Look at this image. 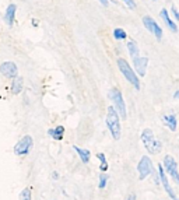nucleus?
Segmentation results:
<instances>
[{
  "label": "nucleus",
  "instance_id": "14",
  "mask_svg": "<svg viewBox=\"0 0 179 200\" xmlns=\"http://www.w3.org/2000/svg\"><path fill=\"white\" fill-rule=\"evenodd\" d=\"M23 85H24V80L23 77H14L13 81H11V92H13L14 95L20 94L21 91H23Z\"/></svg>",
  "mask_w": 179,
  "mask_h": 200
},
{
  "label": "nucleus",
  "instance_id": "6",
  "mask_svg": "<svg viewBox=\"0 0 179 200\" xmlns=\"http://www.w3.org/2000/svg\"><path fill=\"white\" fill-rule=\"evenodd\" d=\"M163 167L164 169L168 172V175L175 180L176 183H179V171H178V164H176V161L174 160L171 155H166L164 158V162H163Z\"/></svg>",
  "mask_w": 179,
  "mask_h": 200
},
{
  "label": "nucleus",
  "instance_id": "18",
  "mask_svg": "<svg viewBox=\"0 0 179 200\" xmlns=\"http://www.w3.org/2000/svg\"><path fill=\"white\" fill-rule=\"evenodd\" d=\"M164 122H165L166 126L172 131L176 130V125H178V123H176V116L174 115V113L172 115H168V116H164Z\"/></svg>",
  "mask_w": 179,
  "mask_h": 200
},
{
  "label": "nucleus",
  "instance_id": "9",
  "mask_svg": "<svg viewBox=\"0 0 179 200\" xmlns=\"http://www.w3.org/2000/svg\"><path fill=\"white\" fill-rule=\"evenodd\" d=\"M158 174H159V179H161V183H163V186H164V189H165V192L168 193V196L171 197L172 200H179L178 197H176L175 192L172 190V187H171V185H169L168 178H166V174H165V169H164L163 165H159V167H158Z\"/></svg>",
  "mask_w": 179,
  "mask_h": 200
},
{
  "label": "nucleus",
  "instance_id": "24",
  "mask_svg": "<svg viewBox=\"0 0 179 200\" xmlns=\"http://www.w3.org/2000/svg\"><path fill=\"white\" fill-rule=\"evenodd\" d=\"M171 10H172V14H174V17H175L176 20L179 21V11L176 10V7H175V6H172V9H171Z\"/></svg>",
  "mask_w": 179,
  "mask_h": 200
},
{
  "label": "nucleus",
  "instance_id": "10",
  "mask_svg": "<svg viewBox=\"0 0 179 200\" xmlns=\"http://www.w3.org/2000/svg\"><path fill=\"white\" fill-rule=\"evenodd\" d=\"M0 73L7 77V79H14L18 74V69H17L16 63L13 62H4L0 65Z\"/></svg>",
  "mask_w": 179,
  "mask_h": 200
},
{
  "label": "nucleus",
  "instance_id": "25",
  "mask_svg": "<svg viewBox=\"0 0 179 200\" xmlns=\"http://www.w3.org/2000/svg\"><path fill=\"white\" fill-rule=\"evenodd\" d=\"M100 2H101V4H102V6H108V4H109V0H100Z\"/></svg>",
  "mask_w": 179,
  "mask_h": 200
},
{
  "label": "nucleus",
  "instance_id": "20",
  "mask_svg": "<svg viewBox=\"0 0 179 200\" xmlns=\"http://www.w3.org/2000/svg\"><path fill=\"white\" fill-rule=\"evenodd\" d=\"M97 157L100 158V161H101V171H104V172H105V171L108 169V162H106V160H105V155H104L102 153H98V154H97Z\"/></svg>",
  "mask_w": 179,
  "mask_h": 200
},
{
  "label": "nucleus",
  "instance_id": "2",
  "mask_svg": "<svg viewBox=\"0 0 179 200\" xmlns=\"http://www.w3.org/2000/svg\"><path fill=\"white\" fill-rule=\"evenodd\" d=\"M141 141H143V144H144V147L147 148V151L151 153V154H158L159 151H161V148H163L161 147V143L158 140H155L151 129H144L141 131Z\"/></svg>",
  "mask_w": 179,
  "mask_h": 200
},
{
  "label": "nucleus",
  "instance_id": "22",
  "mask_svg": "<svg viewBox=\"0 0 179 200\" xmlns=\"http://www.w3.org/2000/svg\"><path fill=\"white\" fill-rule=\"evenodd\" d=\"M106 180H108V176H106V175H102V176L100 178V185H98L100 189H104V187L106 186Z\"/></svg>",
  "mask_w": 179,
  "mask_h": 200
},
{
  "label": "nucleus",
  "instance_id": "12",
  "mask_svg": "<svg viewBox=\"0 0 179 200\" xmlns=\"http://www.w3.org/2000/svg\"><path fill=\"white\" fill-rule=\"evenodd\" d=\"M16 10L17 7L16 4H9L7 6V10L6 13H4V23L7 24V25H13L14 24V18H16Z\"/></svg>",
  "mask_w": 179,
  "mask_h": 200
},
{
  "label": "nucleus",
  "instance_id": "26",
  "mask_svg": "<svg viewBox=\"0 0 179 200\" xmlns=\"http://www.w3.org/2000/svg\"><path fill=\"white\" fill-rule=\"evenodd\" d=\"M127 200H136V194H130V196L129 197H127Z\"/></svg>",
  "mask_w": 179,
  "mask_h": 200
},
{
  "label": "nucleus",
  "instance_id": "8",
  "mask_svg": "<svg viewBox=\"0 0 179 200\" xmlns=\"http://www.w3.org/2000/svg\"><path fill=\"white\" fill-rule=\"evenodd\" d=\"M143 24H144V27H146L147 30L153 34V35L155 36L158 41L163 38V30H161V27H159L158 24H157L155 21L151 18V17H148V16L144 17V18H143Z\"/></svg>",
  "mask_w": 179,
  "mask_h": 200
},
{
  "label": "nucleus",
  "instance_id": "7",
  "mask_svg": "<svg viewBox=\"0 0 179 200\" xmlns=\"http://www.w3.org/2000/svg\"><path fill=\"white\" fill-rule=\"evenodd\" d=\"M137 171H139V178L141 180L146 179L148 175H151V174H153V171H154L151 160H150L148 157H146V155H144V157L140 160L139 165H137Z\"/></svg>",
  "mask_w": 179,
  "mask_h": 200
},
{
  "label": "nucleus",
  "instance_id": "17",
  "mask_svg": "<svg viewBox=\"0 0 179 200\" xmlns=\"http://www.w3.org/2000/svg\"><path fill=\"white\" fill-rule=\"evenodd\" d=\"M127 50H129V55L133 60L139 57V48H137V43L134 41H129L127 42Z\"/></svg>",
  "mask_w": 179,
  "mask_h": 200
},
{
  "label": "nucleus",
  "instance_id": "23",
  "mask_svg": "<svg viewBox=\"0 0 179 200\" xmlns=\"http://www.w3.org/2000/svg\"><path fill=\"white\" fill-rule=\"evenodd\" d=\"M123 2H125V3L129 6V9H134V7H136V4H134V2H133V0H123Z\"/></svg>",
  "mask_w": 179,
  "mask_h": 200
},
{
  "label": "nucleus",
  "instance_id": "15",
  "mask_svg": "<svg viewBox=\"0 0 179 200\" xmlns=\"http://www.w3.org/2000/svg\"><path fill=\"white\" fill-rule=\"evenodd\" d=\"M48 135L52 139H55V140H62L63 135H64V128L63 126H57L56 129H49V130H48Z\"/></svg>",
  "mask_w": 179,
  "mask_h": 200
},
{
  "label": "nucleus",
  "instance_id": "28",
  "mask_svg": "<svg viewBox=\"0 0 179 200\" xmlns=\"http://www.w3.org/2000/svg\"><path fill=\"white\" fill-rule=\"evenodd\" d=\"M57 176H59V175H57L56 172H53V174H52V178H53V179H57Z\"/></svg>",
  "mask_w": 179,
  "mask_h": 200
},
{
  "label": "nucleus",
  "instance_id": "3",
  "mask_svg": "<svg viewBox=\"0 0 179 200\" xmlns=\"http://www.w3.org/2000/svg\"><path fill=\"white\" fill-rule=\"evenodd\" d=\"M118 67H119V70L123 73V76L126 77V80L130 83L132 85H134V88L136 90H140V80L139 77H137L136 72L130 67V65L126 62L125 59H118Z\"/></svg>",
  "mask_w": 179,
  "mask_h": 200
},
{
  "label": "nucleus",
  "instance_id": "21",
  "mask_svg": "<svg viewBox=\"0 0 179 200\" xmlns=\"http://www.w3.org/2000/svg\"><path fill=\"white\" fill-rule=\"evenodd\" d=\"M20 200H31V189L30 187H25L20 193Z\"/></svg>",
  "mask_w": 179,
  "mask_h": 200
},
{
  "label": "nucleus",
  "instance_id": "4",
  "mask_svg": "<svg viewBox=\"0 0 179 200\" xmlns=\"http://www.w3.org/2000/svg\"><path fill=\"white\" fill-rule=\"evenodd\" d=\"M109 97L112 99V102L115 104V109L118 111L120 118L126 119V105H125V101H123V97H122V92L119 91L118 88H112L109 92Z\"/></svg>",
  "mask_w": 179,
  "mask_h": 200
},
{
  "label": "nucleus",
  "instance_id": "19",
  "mask_svg": "<svg viewBox=\"0 0 179 200\" xmlns=\"http://www.w3.org/2000/svg\"><path fill=\"white\" fill-rule=\"evenodd\" d=\"M126 36H127L126 31L123 30V28H115V30H113V38H115V39L120 41V39H125Z\"/></svg>",
  "mask_w": 179,
  "mask_h": 200
},
{
  "label": "nucleus",
  "instance_id": "13",
  "mask_svg": "<svg viewBox=\"0 0 179 200\" xmlns=\"http://www.w3.org/2000/svg\"><path fill=\"white\" fill-rule=\"evenodd\" d=\"M159 16H161L163 21L166 24V27H168V28L172 31V32H176V31H178V27H176V24L174 23L172 20H171V17H169L168 10H166V9H163V10H161V13H159Z\"/></svg>",
  "mask_w": 179,
  "mask_h": 200
},
{
  "label": "nucleus",
  "instance_id": "1",
  "mask_svg": "<svg viewBox=\"0 0 179 200\" xmlns=\"http://www.w3.org/2000/svg\"><path fill=\"white\" fill-rule=\"evenodd\" d=\"M106 126L109 129L111 135L115 140L120 139V120H119V113L116 112L113 106L108 108V113H106Z\"/></svg>",
  "mask_w": 179,
  "mask_h": 200
},
{
  "label": "nucleus",
  "instance_id": "27",
  "mask_svg": "<svg viewBox=\"0 0 179 200\" xmlns=\"http://www.w3.org/2000/svg\"><path fill=\"white\" fill-rule=\"evenodd\" d=\"M174 98H175V99H178V98H179V91H176L175 94H174Z\"/></svg>",
  "mask_w": 179,
  "mask_h": 200
},
{
  "label": "nucleus",
  "instance_id": "5",
  "mask_svg": "<svg viewBox=\"0 0 179 200\" xmlns=\"http://www.w3.org/2000/svg\"><path fill=\"white\" fill-rule=\"evenodd\" d=\"M34 146V140L31 136H24L16 146H14V153L16 155H20V157H25V155L30 154L31 148Z\"/></svg>",
  "mask_w": 179,
  "mask_h": 200
},
{
  "label": "nucleus",
  "instance_id": "11",
  "mask_svg": "<svg viewBox=\"0 0 179 200\" xmlns=\"http://www.w3.org/2000/svg\"><path fill=\"white\" fill-rule=\"evenodd\" d=\"M133 65H134V72L140 76V77H144L146 76V69H147V65H148V57H136L133 60Z\"/></svg>",
  "mask_w": 179,
  "mask_h": 200
},
{
  "label": "nucleus",
  "instance_id": "16",
  "mask_svg": "<svg viewBox=\"0 0 179 200\" xmlns=\"http://www.w3.org/2000/svg\"><path fill=\"white\" fill-rule=\"evenodd\" d=\"M73 148H74V151H76L77 154H79V157H80V160H81V162H84V164H87L90 161V150H86V148H80V147H77V146H73Z\"/></svg>",
  "mask_w": 179,
  "mask_h": 200
}]
</instances>
